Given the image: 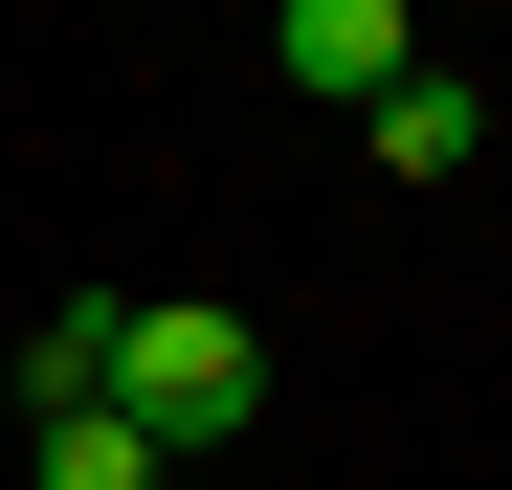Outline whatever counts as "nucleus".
I'll return each instance as SVG.
<instances>
[{
  "instance_id": "nucleus-3",
  "label": "nucleus",
  "mask_w": 512,
  "mask_h": 490,
  "mask_svg": "<svg viewBox=\"0 0 512 490\" xmlns=\"http://www.w3.org/2000/svg\"><path fill=\"white\" fill-rule=\"evenodd\" d=\"M357 156H379V179H468V156H490V90H468V67H401V90L357 112Z\"/></svg>"
},
{
  "instance_id": "nucleus-5",
  "label": "nucleus",
  "mask_w": 512,
  "mask_h": 490,
  "mask_svg": "<svg viewBox=\"0 0 512 490\" xmlns=\"http://www.w3.org/2000/svg\"><path fill=\"white\" fill-rule=\"evenodd\" d=\"M67 401H112V312H45L23 335V424H67Z\"/></svg>"
},
{
  "instance_id": "nucleus-4",
  "label": "nucleus",
  "mask_w": 512,
  "mask_h": 490,
  "mask_svg": "<svg viewBox=\"0 0 512 490\" xmlns=\"http://www.w3.org/2000/svg\"><path fill=\"white\" fill-rule=\"evenodd\" d=\"M156 468H179V446H156L134 401H67V424H45V490H156Z\"/></svg>"
},
{
  "instance_id": "nucleus-2",
  "label": "nucleus",
  "mask_w": 512,
  "mask_h": 490,
  "mask_svg": "<svg viewBox=\"0 0 512 490\" xmlns=\"http://www.w3.org/2000/svg\"><path fill=\"white\" fill-rule=\"evenodd\" d=\"M268 67H290V90H334V112H379L423 45H401V0H268Z\"/></svg>"
},
{
  "instance_id": "nucleus-1",
  "label": "nucleus",
  "mask_w": 512,
  "mask_h": 490,
  "mask_svg": "<svg viewBox=\"0 0 512 490\" xmlns=\"http://www.w3.org/2000/svg\"><path fill=\"white\" fill-rule=\"evenodd\" d=\"M112 401L201 468V446H245V424H268V335H245V312H112Z\"/></svg>"
}]
</instances>
